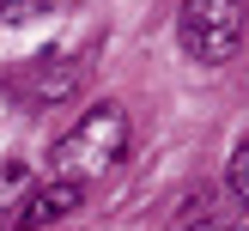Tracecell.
Wrapping results in <instances>:
<instances>
[{"label":"cell","instance_id":"cell-8","mask_svg":"<svg viewBox=\"0 0 249 231\" xmlns=\"http://www.w3.org/2000/svg\"><path fill=\"white\" fill-rule=\"evenodd\" d=\"M61 0H0V18H12V24H24V18H36V12H55Z\"/></svg>","mask_w":249,"mask_h":231},{"label":"cell","instance_id":"cell-3","mask_svg":"<svg viewBox=\"0 0 249 231\" xmlns=\"http://www.w3.org/2000/svg\"><path fill=\"white\" fill-rule=\"evenodd\" d=\"M79 85H85V61H73V55H31L6 79V91L36 116V109H61Z\"/></svg>","mask_w":249,"mask_h":231},{"label":"cell","instance_id":"cell-9","mask_svg":"<svg viewBox=\"0 0 249 231\" xmlns=\"http://www.w3.org/2000/svg\"><path fill=\"white\" fill-rule=\"evenodd\" d=\"M6 231H24V225H6Z\"/></svg>","mask_w":249,"mask_h":231},{"label":"cell","instance_id":"cell-7","mask_svg":"<svg viewBox=\"0 0 249 231\" xmlns=\"http://www.w3.org/2000/svg\"><path fill=\"white\" fill-rule=\"evenodd\" d=\"M225 195H231V201H237L243 213H249V134H243L237 146H231V164H225Z\"/></svg>","mask_w":249,"mask_h":231},{"label":"cell","instance_id":"cell-2","mask_svg":"<svg viewBox=\"0 0 249 231\" xmlns=\"http://www.w3.org/2000/svg\"><path fill=\"white\" fill-rule=\"evenodd\" d=\"M243 12L249 0H182L177 12V43L201 67H225L243 43Z\"/></svg>","mask_w":249,"mask_h":231},{"label":"cell","instance_id":"cell-6","mask_svg":"<svg viewBox=\"0 0 249 231\" xmlns=\"http://www.w3.org/2000/svg\"><path fill=\"white\" fill-rule=\"evenodd\" d=\"M24 195H31V164H24V158H6V164H0V231L18 219Z\"/></svg>","mask_w":249,"mask_h":231},{"label":"cell","instance_id":"cell-1","mask_svg":"<svg viewBox=\"0 0 249 231\" xmlns=\"http://www.w3.org/2000/svg\"><path fill=\"white\" fill-rule=\"evenodd\" d=\"M122 152H128V109H122V104H97V109H85V116L61 134V146H55V177L85 189L91 177L116 170Z\"/></svg>","mask_w":249,"mask_h":231},{"label":"cell","instance_id":"cell-5","mask_svg":"<svg viewBox=\"0 0 249 231\" xmlns=\"http://www.w3.org/2000/svg\"><path fill=\"white\" fill-rule=\"evenodd\" d=\"M182 213H189V219H182L177 231H231V225L243 219V207L231 201V195H213V189H201L189 207H182Z\"/></svg>","mask_w":249,"mask_h":231},{"label":"cell","instance_id":"cell-4","mask_svg":"<svg viewBox=\"0 0 249 231\" xmlns=\"http://www.w3.org/2000/svg\"><path fill=\"white\" fill-rule=\"evenodd\" d=\"M79 182H61V177H49L43 189H31L24 195V207H18V219H12V225H24V231H55L61 219L73 213V207H79Z\"/></svg>","mask_w":249,"mask_h":231}]
</instances>
